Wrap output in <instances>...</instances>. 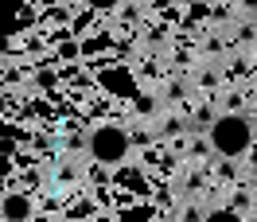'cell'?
Segmentation results:
<instances>
[{
  "label": "cell",
  "mask_w": 257,
  "mask_h": 222,
  "mask_svg": "<svg viewBox=\"0 0 257 222\" xmlns=\"http://www.w3.org/2000/svg\"><path fill=\"white\" fill-rule=\"evenodd\" d=\"M210 144L222 160H238L249 152V144L257 141V129L249 121V113H218L214 125H210Z\"/></svg>",
  "instance_id": "obj_1"
},
{
  "label": "cell",
  "mask_w": 257,
  "mask_h": 222,
  "mask_svg": "<svg viewBox=\"0 0 257 222\" xmlns=\"http://www.w3.org/2000/svg\"><path fill=\"white\" fill-rule=\"evenodd\" d=\"M90 156L97 160V164H125L128 152H133V133H128L125 125H97L94 133H90Z\"/></svg>",
  "instance_id": "obj_2"
},
{
  "label": "cell",
  "mask_w": 257,
  "mask_h": 222,
  "mask_svg": "<svg viewBox=\"0 0 257 222\" xmlns=\"http://www.w3.org/2000/svg\"><path fill=\"white\" fill-rule=\"evenodd\" d=\"M28 218H32V199L8 191L4 195V222H28Z\"/></svg>",
  "instance_id": "obj_3"
},
{
  "label": "cell",
  "mask_w": 257,
  "mask_h": 222,
  "mask_svg": "<svg viewBox=\"0 0 257 222\" xmlns=\"http://www.w3.org/2000/svg\"><path fill=\"white\" fill-rule=\"evenodd\" d=\"M253 203H257V187H241V191H234V199H230V206H234L238 214H249Z\"/></svg>",
  "instance_id": "obj_4"
},
{
  "label": "cell",
  "mask_w": 257,
  "mask_h": 222,
  "mask_svg": "<svg viewBox=\"0 0 257 222\" xmlns=\"http://www.w3.org/2000/svg\"><path fill=\"white\" fill-rule=\"evenodd\" d=\"M203 222H245V214H238L234 206H214V210H207Z\"/></svg>",
  "instance_id": "obj_5"
},
{
  "label": "cell",
  "mask_w": 257,
  "mask_h": 222,
  "mask_svg": "<svg viewBox=\"0 0 257 222\" xmlns=\"http://www.w3.org/2000/svg\"><path fill=\"white\" fill-rule=\"evenodd\" d=\"M222 113H245V94H241V90H226Z\"/></svg>",
  "instance_id": "obj_6"
},
{
  "label": "cell",
  "mask_w": 257,
  "mask_h": 222,
  "mask_svg": "<svg viewBox=\"0 0 257 222\" xmlns=\"http://www.w3.org/2000/svg\"><path fill=\"white\" fill-rule=\"evenodd\" d=\"M203 218H207V210H199V203L183 206V222H203Z\"/></svg>",
  "instance_id": "obj_7"
},
{
  "label": "cell",
  "mask_w": 257,
  "mask_h": 222,
  "mask_svg": "<svg viewBox=\"0 0 257 222\" xmlns=\"http://www.w3.org/2000/svg\"><path fill=\"white\" fill-rule=\"evenodd\" d=\"M245 160H249V168H253V172H257V141L249 144V152H245Z\"/></svg>",
  "instance_id": "obj_8"
},
{
  "label": "cell",
  "mask_w": 257,
  "mask_h": 222,
  "mask_svg": "<svg viewBox=\"0 0 257 222\" xmlns=\"http://www.w3.org/2000/svg\"><path fill=\"white\" fill-rule=\"evenodd\" d=\"M90 4H94V8H117L121 0H90Z\"/></svg>",
  "instance_id": "obj_9"
}]
</instances>
